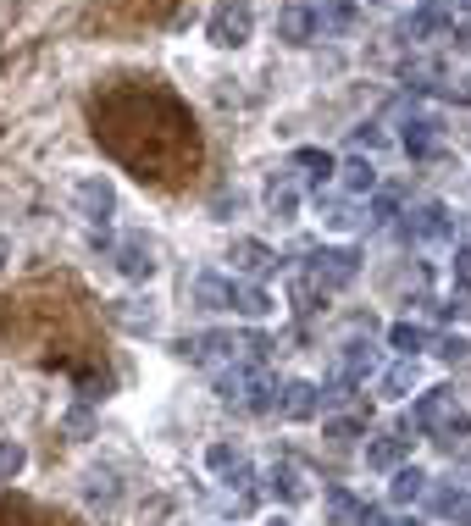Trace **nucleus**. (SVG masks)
<instances>
[{
	"mask_svg": "<svg viewBox=\"0 0 471 526\" xmlns=\"http://www.w3.org/2000/svg\"><path fill=\"white\" fill-rule=\"evenodd\" d=\"M433 510L455 526H471V488H433Z\"/></svg>",
	"mask_w": 471,
	"mask_h": 526,
	"instance_id": "2eb2a0df",
	"label": "nucleus"
},
{
	"mask_svg": "<svg viewBox=\"0 0 471 526\" xmlns=\"http://www.w3.org/2000/svg\"><path fill=\"white\" fill-rule=\"evenodd\" d=\"M449 233H455V216L444 211V205H422V211H411V222H405V239H449Z\"/></svg>",
	"mask_w": 471,
	"mask_h": 526,
	"instance_id": "9d476101",
	"label": "nucleus"
},
{
	"mask_svg": "<svg viewBox=\"0 0 471 526\" xmlns=\"http://www.w3.org/2000/svg\"><path fill=\"white\" fill-rule=\"evenodd\" d=\"M6 266H12V239L0 233V272H6Z\"/></svg>",
	"mask_w": 471,
	"mask_h": 526,
	"instance_id": "e433bc0d",
	"label": "nucleus"
},
{
	"mask_svg": "<svg viewBox=\"0 0 471 526\" xmlns=\"http://www.w3.org/2000/svg\"><path fill=\"white\" fill-rule=\"evenodd\" d=\"M361 526H394V521H388V515H383V510H372V504H366V515H361Z\"/></svg>",
	"mask_w": 471,
	"mask_h": 526,
	"instance_id": "f704fd0d",
	"label": "nucleus"
},
{
	"mask_svg": "<svg viewBox=\"0 0 471 526\" xmlns=\"http://www.w3.org/2000/svg\"><path fill=\"white\" fill-rule=\"evenodd\" d=\"M233 311L250 316V322H261V316H272L278 305H272V294H266L261 283H239V288H233Z\"/></svg>",
	"mask_w": 471,
	"mask_h": 526,
	"instance_id": "dca6fc26",
	"label": "nucleus"
},
{
	"mask_svg": "<svg viewBox=\"0 0 471 526\" xmlns=\"http://www.w3.org/2000/svg\"><path fill=\"white\" fill-rule=\"evenodd\" d=\"M117 272L133 277V283H145V277H156V250H150V239H122L117 244Z\"/></svg>",
	"mask_w": 471,
	"mask_h": 526,
	"instance_id": "1a4fd4ad",
	"label": "nucleus"
},
{
	"mask_svg": "<svg viewBox=\"0 0 471 526\" xmlns=\"http://www.w3.org/2000/svg\"><path fill=\"white\" fill-rule=\"evenodd\" d=\"M339 183H344L350 194H372V189H377V167H372V161H361V156H350V161L339 167Z\"/></svg>",
	"mask_w": 471,
	"mask_h": 526,
	"instance_id": "412c9836",
	"label": "nucleus"
},
{
	"mask_svg": "<svg viewBox=\"0 0 471 526\" xmlns=\"http://www.w3.org/2000/svg\"><path fill=\"white\" fill-rule=\"evenodd\" d=\"M444 316H471V288H449V299L438 305Z\"/></svg>",
	"mask_w": 471,
	"mask_h": 526,
	"instance_id": "7c9ffc66",
	"label": "nucleus"
},
{
	"mask_svg": "<svg viewBox=\"0 0 471 526\" xmlns=\"http://www.w3.org/2000/svg\"><path fill=\"white\" fill-rule=\"evenodd\" d=\"M388 216H394V200H388V194H383V200H377V205H372V222H377V228H383Z\"/></svg>",
	"mask_w": 471,
	"mask_h": 526,
	"instance_id": "72a5a7b5",
	"label": "nucleus"
},
{
	"mask_svg": "<svg viewBox=\"0 0 471 526\" xmlns=\"http://www.w3.org/2000/svg\"><path fill=\"white\" fill-rule=\"evenodd\" d=\"M228 261H233V272H239V277H266V272H278V250H272V244H261V239H233Z\"/></svg>",
	"mask_w": 471,
	"mask_h": 526,
	"instance_id": "423d86ee",
	"label": "nucleus"
},
{
	"mask_svg": "<svg viewBox=\"0 0 471 526\" xmlns=\"http://www.w3.org/2000/svg\"><path fill=\"white\" fill-rule=\"evenodd\" d=\"M272 493H278V499H289V504H300L305 499V471L294 466V460L272 466Z\"/></svg>",
	"mask_w": 471,
	"mask_h": 526,
	"instance_id": "aec40b11",
	"label": "nucleus"
},
{
	"mask_svg": "<svg viewBox=\"0 0 471 526\" xmlns=\"http://www.w3.org/2000/svg\"><path fill=\"white\" fill-rule=\"evenodd\" d=\"M250 34H255L250 0H222V6H211V17H206V39H211L217 50H239V45H250Z\"/></svg>",
	"mask_w": 471,
	"mask_h": 526,
	"instance_id": "f03ea898",
	"label": "nucleus"
},
{
	"mask_svg": "<svg viewBox=\"0 0 471 526\" xmlns=\"http://www.w3.org/2000/svg\"><path fill=\"white\" fill-rule=\"evenodd\" d=\"M438 144H444L438 122L433 117H411V128H405V150H411V156H433Z\"/></svg>",
	"mask_w": 471,
	"mask_h": 526,
	"instance_id": "a211bd4d",
	"label": "nucleus"
},
{
	"mask_svg": "<svg viewBox=\"0 0 471 526\" xmlns=\"http://www.w3.org/2000/svg\"><path fill=\"white\" fill-rule=\"evenodd\" d=\"M111 316H117L128 333H156V311H150V299H145V305H139V299H122Z\"/></svg>",
	"mask_w": 471,
	"mask_h": 526,
	"instance_id": "393cba45",
	"label": "nucleus"
},
{
	"mask_svg": "<svg viewBox=\"0 0 471 526\" xmlns=\"http://www.w3.org/2000/svg\"><path fill=\"white\" fill-rule=\"evenodd\" d=\"M316 410H322V388H316V383H305V377H294V383H283L278 416H289V421H311Z\"/></svg>",
	"mask_w": 471,
	"mask_h": 526,
	"instance_id": "6e6552de",
	"label": "nucleus"
},
{
	"mask_svg": "<svg viewBox=\"0 0 471 526\" xmlns=\"http://www.w3.org/2000/svg\"><path fill=\"white\" fill-rule=\"evenodd\" d=\"M405 455H411V438H405V432H377V438H366V466L372 471H399Z\"/></svg>",
	"mask_w": 471,
	"mask_h": 526,
	"instance_id": "0eeeda50",
	"label": "nucleus"
},
{
	"mask_svg": "<svg viewBox=\"0 0 471 526\" xmlns=\"http://www.w3.org/2000/svg\"><path fill=\"white\" fill-rule=\"evenodd\" d=\"M422 488H427L422 471H416V466H399L394 482H388V499H394V504H416V499H422Z\"/></svg>",
	"mask_w": 471,
	"mask_h": 526,
	"instance_id": "4be33fe9",
	"label": "nucleus"
},
{
	"mask_svg": "<svg viewBox=\"0 0 471 526\" xmlns=\"http://www.w3.org/2000/svg\"><path fill=\"white\" fill-rule=\"evenodd\" d=\"M233 288L239 283H228L222 272H200L194 277V299H200L206 311H233Z\"/></svg>",
	"mask_w": 471,
	"mask_h": 526,
	"instance_id": "f8f14e48",
	"label": "nucleus"
},
{
	"mask_svg": "<svg viewBox=\"0 0 471 526\" xmlns=\"http://www.w3.org/2000/svg\"><path fill=\"white\" fill-rule=\"evenodd\" d=\"M455 288H471V250H455Z\"/></svg>",
	"mask_w": 471,
	"mask_h": 526,
	"instance_id": "473e14b6",
	"label": "nucleus"
},
{
	"mask_svg": "<svg viewBox=\"0 0 471 526\" xmlns=\"http://www.w3.org/2000/svg\"><path fill=\"white\" fill-rule=\"evenodd\" d=\"M28 466V449L17 438H0V482H17Z\"/></svg>",
	"mask_w": 471,
	"mask_h": 526,
	"instance_id": "a878e982",
	"label": "nucleus"
},
{
	"mask_svg": "<svg viewBox=\"0 0 471 526\" xmlns=\"http://www.w3.org/2000/svg\"><path fill=\"white\" fill-rule=\"evenodd\" d=\"M311 34H316V12H311V6H283V12H278V39L305 45Z\"/></svg>",
	"mask_w": 471,
	"mask_h": 526,
	"instance_id": "4468645a",
	"label": "nucleus"
},
{
	"mask_svg": "<svg viewBox=\"0 0 471 526\" xmlns=\"http://www.w3.org/2000/svg\"><path fill=\"white\" fill-rule=\"evenodd\" d=\"M394 526H422V521H416V515H405V521H394Z\"/></svg>",
	"mask_w": 471,
	"mask_h": 526,
	"instance_id": "58836bf2",
	"label": "nucleus"
},
{
	"mask_svg": "<svg viewBox=\"0 0 471 526\" xmlns=\"http://www.w3.org/2000/svg\"><path fill=\"white\" fill-rule=\"evenodd\" d=\"M73 205H78V216H84V222H106V216L117 211V189H111V178L89 172V178H78Z\"/></svg>",
	"mask_w": 471,
	"mask_h": 526,
	"instance_id": "20e7f679",
	"label": "nucleus"
},
{
	"mask_svg": "<svg viewBox=\"0 0 471 526\" xmlns=\"http://www.w3.org/2000/svg\"><path fill=\"white\" fill-rule=\"evenodd\" d=\"M433 355H438V360H466L471 344H466L460 333H449V338H433Z\"/></svg>",
	"mask_w": 471,
	"mask_h": 526,
	"instance_id": "c756f323",
	"label": "nucleus"
},
{
	"mask_svg": "<svg viewBox=\"0 0 471 526\" xmlns=\"http://www.w3.org/2000/svg\"><path fill=\"white\" fill-rule=\"evenodd\" d=\"M327 510H333V521H339V526H361L366 504L355 499L350 488H327Z\"/></svg>",
	"mask_w": 471,
	"mask_h": 526,
	"instance_id": "b1692460",
	"label": "nucleus"
},
{
	"mask_svg": "<svg viewBox=\"0 0 471 526\" xmlns=\"http://www.w3.org/2000/svg\"><path fill=\"white\" fill-rule=\"evenodd\" d=\"M316 34L322 39H339V34H355L361 28V6L355 0H316Z\"/></svg>",
	"mask_w": 471,
	"mask_h": 526,
	"instance_id": "39448f33",
	"label": "nucleus"
},
{
	"mask_svg": "<svg viewBox=\"0 0 471 526\" xmlns=\"http://www.w3.org/2000/svg\"><path fill=\"white\" fill-rule=\"evenodd\" d=\"M316 211H322V222H327V228H355V222H361L350 200H322V194H316Z\"/></svg>",
	"mask_w": 471,
	"mask_h": 526,
	"instance_id": "bb28decb",
	"label": "nucleus"
},
{
	"mask_svg": "<svg viewBox=\"0 0 471 526\" xmlns=\"http://www.w3.org/2000/svg\"><path fill=\"white\" fill-rule=\"evenodd\" d=\"M272 526H289V521H272Z\"/></svg>",
	"mask_w": 471,
	"mask_h": 526,
	"instance_id": "ea45409f",
	"label": "nucleus"
},
{
	"mask_svg": "<svg viewBox=\"0 0 471 526\" xmlns=\"http://www.w3.org/2000/svg\"><path fill=\"white\" fill-rule=\"evenodd\" d=\"M388 344H394L405 360H416V349H427L433 338H427V327H416V322H394L388 327Z\"/></svg>",
	"mask_w": 471,
	"mask_h": 526,
	"instance_id": "5701e85b",
	"label": "nucleus"
},
{
	"mask_svg": "<svg viewBox=\"0 0 471 526\" xmlns=\"http://www.w3.org/2000/svg\"><path fill=\"white\" fill-rule=\"evenodd\" d=\"M455 50H460V56H471V23L455 28Z\"/></svg>",
	"mask_w": 471,
	"mask_h": 526,
	"instance_id": "c9c22d12",
	"label": "nucleus"
},
{
	"mask_svg": "<svg viewBox=\"0 0 471 526\" xmlns=\"http://www.w3.org/2000/svg\"><path fill=\"white\" fill-rule=\"evenodd\" d=\"M449 12H471V0H449Z\"/></svg>",
	"mask_w": 471,
	"mask_h": 526,
	"instance_id": "4c0bfd02",
	"label": "nucleus"
},
{
	"mask_svg": "<svg viewBox=\"0 0 471 526\" xmlns=\"http://www.w3.org/2000/svg\"><path fill=\"white\" fill-rule=\"evenodd\" d=\"M372 366H377V349L372 344H361V338H355V344H344L339 349V377H333V388H355Z\"/></svg>",
	"mask_w": 471,
	"mask_h": 526,
	"instance_id": "9b49d317",
	"label": "nucleus"
},
{
	"mask_svg": "<svg viewBox=\"0 0 471 526\" xmlns=\"http://www.w3.org/2000/svg\"><path fill=\"white\" fill-rule=\"evenodd\" d=\"M311 277L322 283V294H327V288H350L355 277H361V255L344 250V244H333V250H316Z\"/></svg>",
	"mask_w": 471,
	"mask_h": 526,
	"instance_id": "7ed1b4c3",
	"label": "nucleus"
},
{
	"mask_svg": "<svg viewBox=\"0 0 471 526\" xmlns=\"http://www.w3.org/2000/svg\"><path fill=\"white\" fill-rule=\"evenodd\" d=\"M206 466L222 471V477H233V471H244V455L233 449V443H211V449H206Z\"/></svg>",
	"mask_w": 471,
	"mask_h": 526,
	"instance_id": "cd10ccee",
	"label": "nucleus"
},
{
	"mask_svg": "<svg viewBox=\"0 0 471 526\" xmlns=\"http://www.w3.org/2000/svg\"><path fill=\"white\" fill-rule=\"evenodd\" d=\"M278 399H283V388L272 383L266 371H255V377H250V394H244V410H250V416H272V410H278Z\"/></svg>",
	"mask_w": 471,
	"mask_h": 526,
	"instance_id": "f3484780",
	"label": "nucleus"
},
{
	"mask_svg": "<svg viewBox=\"0 0 471 526\" xmlns=\"http://www.w3.org/2000/svg\"><path fill=\"white\" fill-rule=\"evenodd\" d=\"M289 172H294V178H311V183H327L333 172H339V161L327 156V150H294Z\"/></svg>",
	"mask_w": 471,
	"mask_h": 526,
	"instance_id": "ddd939ff",
	"label": "nucleus"
},
{
	"mask_svg": "<svg viewBox=\"0 0 471 526\" xmlns=\"http://www.w3.org/2000/svg\"><path fill=\"white\" fill-rule=\"evenodd\" d=\"M416 427H422L433 443H460L471 432V416L460 410L455 388H433V394L416 399Z\"/></svg>",
	"mask_w": 471,
	"mask_h": 526,
	"instance_id": "f257e3e1",
	"label": "nucleus"
},
{
	"mask_svg": "<svg viewBox=\"0 0 471 526\" xmlns=\"http://www.w3.org/2000/svg\"><path fill=\"white\" fill-rule=\"evenodd\" d=\"M266 205H272V216H294V205H300V189H294V172H278V178L266 183Z\"/></svg>",
	"mask_w": 471,
	"mask_h": 526,
	"instance_id": "6ab92c4d",
	"label": "nucleus"
},
{
	"mask_svg": "<svg viewBox=\"0 0 471 526\" xmlns=\"http://www.w3.org/2000/svg\"><path fill=\"white\" fill-rule=\"evenodd\" d=\"M327 438L333 443H355L361 438V427H355V421H327Z\"/></svg>",
	"mask_w": 471,
	"mask_h": 526,
	"instance_id": "2f4dec72",
	"label": "nucleus"
},
{
	"mask_svg": "<svg viewBox=\"0 0 471 526\" xmlns=\"http://www.w3.org/2000/svg\"><path fill=\"white\" fill-rule=\"evenodd\" d=\"M405 388H416V360H399V366L383 377V394L388 399H405Z\"/></svg>",
	"mask_w": 471,
	"mask_h": 526,
	"instance_id": "c85d7f7f",
	"label": "nucleus"
}]
</instances>
